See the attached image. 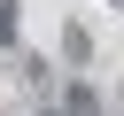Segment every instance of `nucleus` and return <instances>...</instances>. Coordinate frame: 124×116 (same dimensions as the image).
Wrapping results in <instances>:
<instances>
[{"label":"nucleus","mask_w":124,"mask_h":116,"mask_svg":"<svg viewBox=\"0 0 124 116\" xmlns=\"http://www.w3.org/2000/svg\"><path fill=\"white\" fill-rule=\"evenodd\" d=\"M62 54H70V62H85V54H93V31H85V23H70V31H62Z\"/></svg>","instance_id":"obj_1"},{"label":"nucleus","mask_w":124,"mask_h":116,"mask_svg":"<svg viewBox=\"0 0 124 116\" xmlns=\"http://www.w3.org/2000/svg\"><path fill=\"white\" fill-rule=\"evenodd\" d=\"M62 108H70V116H101V101H93L85 85H70V101H62Z\"/></svg>","instance_id":"obj_2"},{"label":"nucleus","mask_w":124,"mask_h":116,"mask_svg":"<svg viewBox=\"0 0 124 116\" xmlns=\"http://www.w3.org/2000/svg\"><path fill=\"white\" fill-rule=\"evenodd\" d=\"M16 39V0H0V46Z\"/></svg>","instance_id":"obj_3"},{"label":"nucleus","mask_w":124,"mask_h":116,"mask_svg":"<svg viewBox=\"0 0 124 116\" xmlns=\"http://www.w3.org/2000/svg\"><path fill=\"white\" fill-rule=\"evenodd\" d=\"M39 116H70V108H39Z\"/></svg>","instance_id":"obj_4"}]
</instances>
